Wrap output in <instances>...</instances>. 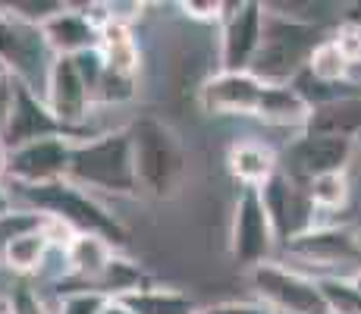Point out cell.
Masks as SVG:
<instances>
[{
  "mask_svg": "<svg viewBox=\"0 0 361 314\" xmlns=\"http://www.w3.org/2000/svg\"><path fill=\"white\" fill-rule=\"evenodd\" d=\"M10 314H54L51 305L41 298V292L35 289V286H13L10 292Z\"/></svg>",
  "mask_w": 361,
  "mask_h": 314,
  "instance_id": "cell-29",
  "label": "cell"
},
{
  "mask_svg": "<svg viewBox=\"0 0 361 314\" xmlns=\"http://www.w3.org/2000/svg\"><path fill=\"white\" fill-rule=\"evenodd\" d=\"M226 164H230V173L239 179L242 188H261L280 170V157L274 155L270 145L258 142V138H239V142H233L230 151H226Z\"/></svg>",
  "mask_w": 361,
  "mask_h": 314,
  "instance_id": "cell-17",
  "label": "cell"
},
{
  "mask_svg": "<svg viewBox=\"0 0 361 314\" xmlns=\"http://www.w3.org/2000/svg\"><path fill=\"white\" fill-rule=\"evenodd\" d=\"M327 35H324L321 23L289 16V13H276L267 6L264 38L258 47V57H255L248 73L255 79H261L264 85H293L298 76L305 73V66H308L311 51Z\"/></svg>",
  "mask_w": 361,
  "mask_h": 314,
  "instance_id": "cell-1",
  "label": "cell"
},
{
  "mask_svg": "<svg viewBox=\"0 0 361 314\" xmlns=\"http://www.w3.org/2000/svg\"><path fill=\"white\" fill-rule=\"evenodd\" d=\"M101 314H132V311L120 302V298H107V305H104V311H101Z\"/></svg>",
  "mask_w": 361,
  "mask_h": 314,
  "instance_id": "cell-34",
  "label": "cell"
},
{
  "mask_svg": "<svg viewBox=\"0 0 361 314\" xmlns=\"http://www.w3.org/2000/svg\"><path fill=\"white\" fill-rule=\"evenodd\" d=\"M6 164H10V148H6L4 138H0V179H6Z\"/></svg>",
  "mask_w": 361,
  "mask_h": 314,
  "instance_id": "cell-36",
  "label": "cell"
},
{
  "mask_svg": "<svg viewBox=\"0 0 361 314\" xmlns=\"http://www.w3.org/2000/svg\"><path fill=\"white\" fill-rule=\"evenodd\" d=\"M201 314H274V311L261 302H220V305L204 308Z\"/></svg>",
  "mask_w": 361,
  "mask_h": 314,
  "instance_id": "cell-33",
  "label": "cell"
},
{
  "mask_svg": "<svg viewBox=\"0 0 361 314\" xmlns=\"http://www.w3.org/2000/svg\"><path fill=\"white\" fill-rule=\"evenodd\" d=\"M349 283H352V289H355L358 296H361V267H355V274L349 277Z\"/></svg>",
  "mask_w": 361,
  "mask_h": 314,
  "instance_id": "cell-37",
  "label": "cell"
},
{
  "mask_svg": "<svg viewBox=\"0 0 361 314\" xmlns=\"http://www.w3.org/2000/svg\"><path fill=\"white\" fill-rule=\"evenodd\" d=\"M4 79H10V73H6V66L0 63V82H4Z\"/></svg>",
  "mask_w": 361,
  "mask_h": 314,
  "instance_id": "cell-39",
  "label": "cell"
},
{
  "mask_svg": "<svg viewBox=\"0 0 361 314\" xmlns=\"http://www.w3.org/2000/svg\"><path fill=\"white\" fill-rule=\"evenodd\" d=\"M138 76H123V73H114V69H104L101 76V85L94 92V104H126L135 97L138 85H135Z\"/></svg>",
  "mask_w": 361,
  "mask_h": 314,
  "instance_id": "cell-27",
  "label": "cell"
},
{
  "mask_svg": "<svg viewBox=\"0 0 361 314\" xmlns=\"http://www.w3.org/2000/svg\"><path fill=\"white\" fill-rule=\"evenodd\" d=\"M75 138L54 135L41 142L23 145L10 151L6 164V179L13 186H51L69 179V160H73Z\"/></svg>",
  "mask_w": 361,
  "mask_h": 314,
  "instance_id": "cell-9",
  "label": "cell"
},
{
  "mask_svg": "<svg viewBox=\"0 0 361 314\" xmlns=\"http://www.w3.org/2000/svg\"><path fill=\"white\" fill-rule=\"evenodd\" d=\"M308 135H336V138H355L361 135V95H343L336 101H327L311 110L305 123Z\"/></svg>",
  "mask_w": 361,
  "mask_h": 314,
  "instance_id": "cell-18",
  "label": "cell"
},
{
  "mask_svg": "<svg viewBox=\"0 0 361 314\" xmlns=\"http://www.w3.org/2000/svg\"><path fill=\"white\" fill-rule=\"evenodd\" d=\"M13 101H16V79H4L0 82V138H4L6 126H10V116H13Z\"/></svg>",
  "mask_w": 361,
  "mask_h": 314,
  "instance_id": "cell-32",
  "label": "cell"
},
{
  "mask_svg": "<svg viewBox=\"0 0 361 314\" xmlns=\"http://www.w3.org/2000/svg\"><path fill=\"white\" fill-rule=\"evenodd\" d=\"M264 16L267 6L255 0L226 4L220 19V69L224 73H248L264 38Z\"/></svg>",
  "mask_w": 361,
  "mask_h": 314,
  "instance_id": "cell-8",
  "label": "cell"
},
{
  "mask_svg": "<svg viewBox=\"0 0 361 314\" xmlns=\"http://www.w3.org/2000/svg\"><path fill=\"white\" fill-rule=\"evenodd\" d=\"M330 38L336 41V47L343 51V57L352 63V69L361 66V23H349V19H343L339 29L333 32Z\"/></svg>",
  "mask_w": 361,
  "mask_h": 314,
  "instance_id": "cell-30",
  "label": "cell"
},
{
  "mask_svg": "<svg viewBox=\"0 0 361 314\" xmlns=\"http://www.w3.org/2000/svg\"><path fill=\"white\" fill-rule=\"evenodd\" d=\"M41 227H44V223H41ZM41 227L19 233L16 239L4 248L0 264H4L13 277H32V280H35V274H38L41 261H44V255H47V248H51V239L44 236V229H41Z\"/></svg>",
  "mask_w": 361,
  "mask_h": 314,
  "instance_id": "cell-21",
  "label": "cell"
},
{
  "mask_svg": "<svg viewBox=\"0 0 361 314\" xmlns=\"http://www.w3.org/2000/svg\"><path fill=\"white\" fill-rule=\"evenodd\" d=\"M185 16L192 19H201V23H220L226 13V4H217V0H189V4H183Z\"/></svg>",
  "mask_w": 361,
  "mask_h": 314,
  "instance_id": "cell-31",
  "label": "cell"
},
{
  "mask_svg": "<svg viewBox=\"0 0 361 314\" xmlns=\"http://www.w3.org/2000/svg\"><path fill=\"white\" fill-rule=\"evenodd\" d=\"M44 41L54 51V57H79L85 51H98L101 47V29L85 16L82 6H63L57 16H51L44 25Z\"/></svg>",
  "mask_w": 361,
  "mask_h": 314,
  "instance_id": "cell-16",
  "label": "cell"
},
{
  "mask_svg": "<svg viewBox=\"0 0 361 314\" xmlns=\"http://www.w3.org/2000/svg\"><path fill=\"white\" fill-rule=\"evenodd\" d=\"M107 305V296L98 289H85V286H75V289H60L57 292V305L54 314H101Z\"/></svg>",
  "mask_w": 361,
  "mask_h": 314,
  "instance_id": "cell-26",
  "label": "cell"
},
{
  "mask_svg": "<svg viewBox=\"0 0 361 314\" xmlns=\"http://www.w3.org/2000/svg\"><path fill=\"white\" fill-rule=\"evenodd\" d=\"M92 289L104 292L107 298H126V296H135V292L151 289V280L135 261H129L126 255L116 251L107 261V267L101 270V277L92 283Z\"/></svg>",
  "mask_w": 361,
  "mask_h": 314,
  "instance_id": "cell-22",
  "label": "cell"
},
{
  "mask_svg": "<svg viewBox=\"0 0 361 314\" xmlns=\"http://www.w3.org/2000/svg\"><path fill=\"white\" fill-rule=\"evenodd\" d=\"M264 85L261 79H255L252 73H217L211 79L201 82L198 88V107L211 116H255L261 114L264 101Z\"/></svg>",
  "mask_w": 361,
  "mask_h": 314,
  "instance_id": "cell-13",
  "label": "cell"
},
{
  "mask_svg": "<svg viewBox=\"0 0 361 314\" xmlns=\"http://www.w3.org/2000/svg\"><path fill=\"white\" fill-rule=\"evenodd\" d=\"M138 188L154 198H170L185 176V155L179 135L164 120L138 116L129 126Z\"/></svg>",
  "mask_w": 361,
  "mask_h": 314,
  "instance_id": "cell-4",
  "label": "cell"
},
{
  "mask_svg": "<svg viewBox=\"0 0 361 314\" xmlns=\"http://www.w3.org/2000/svg\"><path fill=\"white\" fill-rule=\"evenodd\" d=\"M305 73H308L314 82H321V85L343 88L345 82H349V76H352V63L343 57V51L336 47V41L327 35V38H324L314 51H311Z\"/></svg>",
  "mask_w": 361,
  "mask_h": 314,
  "instance_id": "cell-23",
  "label": "cell"
},
{
  "mask_svg": "<svg viewBox=\"0 0 361 314\" xmlns=\"http://www.w3.org/2000/svg\"><path fill=\"white\" fill-rule=\"evenodd\" d=\"M355 155V142L352 138H336V135H302L286 148L280 160V170L289 173L298 183H311L327 173H345Z\"/></svg>",
  "mask_w": 361,
  "mask_h": 314,
  "instance_id": "cell-10",
  "label": "cell"
},
{
  "mask_svg": "<svg viewBox=\"0 0 361 314\" xmlns=\"http://www.w3.org/2000/svg\"><path fill=\"white\" fill-rule=\"evenodd\" d=\"M248 280L258 292L261 305H267L274 314H333L321 280L286 267V264H258L248 270Z\"/></svg>",
  "mask_w": 361,
  "mask_h": 314,
  "instance_id": "cell-6",
  "label": "cell"
},
{
  "mask_svg": "<svg viewBox=\"0 0 361 314\" xmlns=\"http://www.w3.org/2000/svg\"><path fill=\"white\" fill-rule=\"evenodd\" d=\"M276 233L274 223H270L267 211H264V201L258 195V188H242L239 198L233 207V223H230V255L235 264L242 267H258L267 264L274 258L276 248Z\"/></svg>",
  "mask_w": 361,
  "mask_h": 314,
  "instance_id": "cell-7",
  "label": "cell"
},
{
  "mask_svg": "<svg viewBox=\"0 0 361 314\" xmlns=\"http://www.w3.org/2000/svg\"><path fill=\"white\" fill-rule=\"evenodd\" d=\"M66 4L60 0H13V4H0V10L10 13V16L23 19V23H32V25H44L51 16H57Z\"/></svg>",
  "mask_w": 361,
  "mask_h": 314,
  "instance_id": "cell-28",
  "label": "cell"
},
{
  "mask_svg": "<svg viewBox=\"0 0 361 314\" xmlns=\"http://www.w3.org/2000/svg\"><path fill=\"white\" fill-rule=\"evenodd\" d=\"M6 214H13V195L0 186V217H6Z\"/></svg>",
  "mask_w": 361,
  "mask_h": 314,
  "instance_id": "cell-35",
  "label": "cell"
},
{
  "mask_svg": "<svg viewBox=\"0 0 361 314\" xmlns=\"http://www.w3.org/2000/svg\"><path fill=\"white\" fill-rule=\"evenodd\" d=\"M0 314H10V298H0Z\"/></svg>",
  "mask_w": 361,
  "mask_h": 314,
  "instance_id": "cell-38",
  "label": "cell"
},
{
  "mask_svg": "<svg viewBox=\"0 0 361 314\" xmlns=\"http://www.w3.org/2000/svg\"><path fill=\"white\" fill-rule=\"evenodd\" d=\"M258 195L264 201V211H267L270 223H274L276 239H280L283 246H286L293 236L314 227V207H311V198H308V186L293 179L289 173L276 170L274 176L258 188Z\"/></svg>",
  "mask_w": 361,
  "mask_h": 314,
  "instance_id": "cell-11",
  "label": "cell"
},
{
  "mask_svg": "<svg viewBox=\"0 0 361 314\" xmlns=\"http://www.w3.org/2000/svg\"><path fill=\"white\" fill-rule=\"evenodd\" d=\"M44 104H47V110H51V114L66 126V129L85 135L82 123L88 120L94 101H92L88 85L82 82L79 69H75L73 57H57L54 60L51 76H47V88H44Z\"/></svg>",
  "mask_w": 361,
  "mask_h": 314,
  "instance_id": "cell-14",
  "label": "cell"
},
{
  "mask_svg": "<svg viewBox=\"0 0 361 314\" xmlns=\"http://www.w3.org/2000/svg\"><path fill=\"white\" fill-rule=\"evenodd\" d=\"M286 248L293 258L314 267H343V264L361 267V233L345 223H314L311 229L293 236Z\"/></svg>",
  "mask_w": 361,
  "mask_h": 314,
  "instance_id": "cell-12",
  "label": "cell"
},
{
  "mask_svg": "<svg viewBox=\"0 0 361 314\" xmlns=\"http://www.w3.org/2000/svg\"><path fill=\"white\" fill-rule=\"evenodd\" d=\"M308 186V198H311V207H314V214H330V211H343L345 205H349V176L345 173H327V176H317L311 179Z\"/></svg>",
  "mask_w": 361,
  "mask_h": 314,
  "instance_id": "cell-25",
  "label": "cell"
},
{
  "mask_svg": "<svg viewBox=\"0 0 361 314\" xmlns=\"http://www.w3.org/2000/svg\"><path fill=\"white\" fill-rule=\"evenodd\" d=\"M66 255H69V267H73V280L69 283H79V286H85V289H92V283L101 277V270L107 267V261L116 255V248L110 246L107 239H101V236L75 233L66 246ZM60 289H63V286H60Z\"/></svg>",
  "mask_w": 361,
  "mask_h": 314,
  "instance_id": "cell-19",
  "label": "cell"
},
{
  "mask_svg": "<svg viewBox=\"0 0 361 314\" xmlns=\"http://www.w3.org/2000/svg\"><path fill=\"white\" fill-rule=\"evenodd\" d=\"M13 188H16V195L25 201L29 211H38L54 220H63L75 233L101 236V239H107L114 248L126 242V227H123L92 192L73 186L69 179L51 183V186H13Z\"/></svg>",
  "mask_w": 361,
  "mask_h": 314,
  "instance_id": "cell-3",
  "label": "cell"
},
{
  "mask_svg": "<svg viewBox=\"0 0 361 314\" xmlns=\"http://www.w3.org/2000/svg\"><path fill=\"white\" fill-rule=\"evenodd\" d=\"M54 135H66V138H75V142L88 138V135H79V132L66 129V126L47 110L44 97L16 82V101H13L10 126H6V132H4V145L13 151V148H23V145L41 142V138H54Z\"/></svg>",
  "mask_w": 361,
  "mask_h": 314,
  "instance_id": "cell-15",
  "label": "cell"
},
{
  "mask_svg": "<svg viewBox=\"0 0 361 314\" xmlns=\"http://www.w3.org/2000/svg\"><path fill=\"white\" fill-rule=\"evenodd\" d=\"M311 116V104L295 92L293 85H267L261 101V114L258 120L267 126H293V129L305 132V123Z\"/></svg>",
  "mask_w": 361,
  "mask_h": 314,
  "instance_id": "cell-20",
  "label": "cell"
},
{
  "mask_svg": "<svg viewBox=\"0 0 361 314\" xmlns=\"http://www.w3.org/2000/svg\"><path fill=\"white\" fill-rule=\"evenodd\" d=\"M54 60L57 57L47 47L41 25L23 23V19L0 10V63L19 85L32 88L35 95L44 97Z\"/></svg>",
  "mask_w": 361,
  "mask_h": 314,
  "instance_id": "cell-5",
  "label": "cell"
},
{
  "mask_svg": "<svg viewBox=\"0 0 361 314\" xmlns=\"http://www.w3.org/2000/svg\"><path fill=\"white\" fill-rule=\"evenodd\" d=\"M69 183L85 188V192L135 195L138 179H135L129 126L75 142L73 160H69Z\"/></svg>",
  "mask_w": 361,
  "mask_h": 314,
  "instance_id": "cell-2",
  "label": "cell"
},
{
  "mask_svg": "<svg viewBox=\"0 0 361 314\" xmlns=\"http://www.w3.org/2000/svg\"><path fill=\"white\" fill-rule=\"evenodd\" d=\"M123 305L132 311V314H201L198 305L192 302L185 292H176V289H151L145 292H135V296H126L120 298Z\"/></svg>",
  "mask_w": 361,
  "mask_h": 314,
  "instance_id": "cell-24",
  "label": "cell"
}]
</instances>
